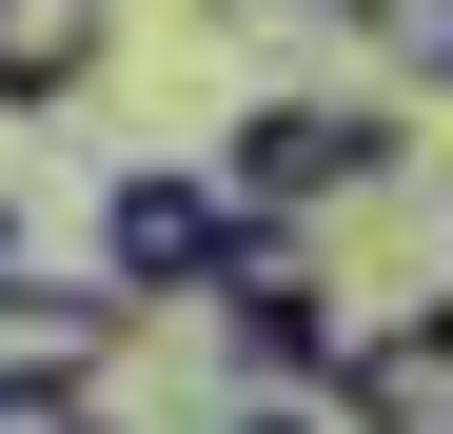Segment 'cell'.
<instances>
[{"label": "cell", "instance_id": "1", "mask_svg": "<svg viewBox=\"0 0 453 434\" xmlns=\"http://www.w3.org/2000/svg\"><path fill=\"white\" fill-rule=\"evenodd\" d=\"M217 257H237V178H217V159H119L99 178V276L138 316H197Z\"/></svg>", "mask_w": 453, "mask_h": 434}, {"label": "cell", "instance_id": "2", "mask_svg": "<svg viewBox=\"0 0 453 434\" xmlns=\"http://www.w3.org/2000/svg\"><path fill=\"white\" fill-rule=\"evenodd\" d=\"M237 198L276 217H316V198H374V178H414V119L395 99H237V138H197Z\"/></svg>", "mask_w": 453, "mask_h": 434}, {"label": "cell", "instance_id": "3", "mask_svg": "<svg viewBox=\"0 0 453 434\" xmlns=\"http://www.w3.org/2000/svg\"><path fill=\"white\" fill-rule=\"evenodd\" d=\"M119 336H138V297H119V276H40V257H0V415H20V395L119 376Z\"/></svg>", "mask_w": 453, "mask_h": 434}, {"label": "cell", "instance_id": "4", "mask_svg": "<svg viewBox=\"0 0 453 434\" xmlns=\"http://www.w3.org/2000/svg\"><path fill=\"white\" fill-rule=\"evenodd\" d=\"M119 59V0H0V119H59Z\"/></svg>", "mask_w": 453, "mask_h": 434}, {"label": "cell", "instance_id": "5", "mask_svg": "<svg viewBox=\"0 0 453 434\" xmlns=\"http://www.w3.org/2000/svg\"><path fill=\"white\" fill-rule=\"evenodd\" d=\"M316 395H335V434H434V355H414L395 316H355V336H335V376H316Z\"/></svg>", "mask_w": 453, "mask_h": 434}, {"label": "cell", "instance_id": "6", "mask_svg": "<svg viewBox=\"0 0 453 434\" xmlns=\"http://www.w3.org/2000/svg\"><path fill=\"white\" fill-rule=\"evenodd\" d=\"M217 434H335V395H217Z\"/></svg>", "mask_w": 453, "mask_h": 434}, {"label": "cell", "instance_id": "7", "mask_svg": "<svg viewBox=\"0 0 453 434\" xmlns=\"http://www.w3.org/2000/svg\"><path fill=\"white\" fill-rule=\"evenodd\" d=\"M0 434H119V415H99V376H80V395H20Z\"/></svg>", "mask_w": 453, "mask_h": 434}, {"label": "cell", "instance_id": "8", "mask_svg": "<svg viewBox=\"0 0 453 434\" xmlns=\"http://www.w3.org/2000/svg\"><path fill=\"white\" fill-rule=\"evenodd\" d=\"M0 257H20V198H0Z\"/></svg>", "mask_w": 453, "mask_h": 434}]
</instances>
